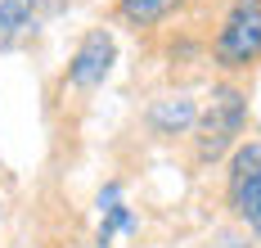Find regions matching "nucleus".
Instances as JSON below:
<instances>
[{"instance_id": "obj_1", "label": "nucleus", "mask_w": 261, "mask_h": 248, "mask_svg": "<svg viewBox=\"0 0 261 248\" xmlns=\"http://www.w3.org/2000/svg\"><path fill=\"white\" fill-rule=\"evenodd\" d=\"M248 131V90L239 82H216L207 100L198 104V122H194V163L212 167L230 158Z\"/></svg>"}, {"instance_id": "obj_2", "label": "nucleus", "mask_w": 261, "mask_h": 248, "mask_svg": "<svg viewBox=\"0 0 261 248\" xmlns=\"http://www.w3.org/2000/svg\"><path fill=\"white\" fill-rule=\"evenodd\" d=\"M212 63L225 77H243L261 63V0H230L212 36Z\"/></svg>"}, {"instance_id": "obj_3", "label": "nucleus", "mask_w": 261, "mask_h": 248, "mask_svg": "<svg viewBox=\"0 0 261 248\" xmlns=\"http://www.w3.org/2000/svg\"><path fill=\"white\" fill-rule=\"evenodd\" d=\"M225 203L261 239V136H248L225 167Z\"/></svg>"}, {"instance_id": "obj_4", "label": "nucleus", "mask_w": 261, "mask_h": 248, "mask_svg": "<svg viewBox=\"0 0 261 248\" xmlns=\"http://www.w3.org/2000/svg\"><path fill=\"white\" fill-rule=\"evenodd\" d=\"M113 63H117V41H113V32L108 28H90L77 41L72 59H68L63 86H68V90H95V86L108 82Z\"/></svg>"}, {"instance_id": "obj_5", "label": "nucleus", "mask_w": 261, "mask_h": 248, "mask_svg": "<svg viewBox=\"0 0 261 248\" xmlns=\"http://www.w3.org/2000/svg\"><path fill=\"white\" fill-rule=\"evenodd\" d=\"M194 122H198V104L189 95H162V100H153V109H149V131L162 136V140L194 136Z\"/></svg>"}, {"instance_id": "obj_6", "label": "nucleus", "mask_w": 261, "mask_h": 248, "mask_svg": "<svg viewBox=\"0 0 261 248\" xmlns=\"http://www.w3.org/2000/svg\"><path fill=\"white\" fill-rule=\"evenodd\" d=\"M135 230V212L126 208V199H122V185L117 181H108L104 190H99V248L113 244V235H130Z\"/></svg>"}, {"instance_id": "obj_7", "label": "nucleus", "mask_w": 261, "mask_h": 248, "mask_svg": "<svg viewBox=\"0 0 261 248\" xmlns=\"http://www.w3.org/2000/svg\"><path fill=\"white\" fill-rule=\"evenodd\" d=\"M36 5H41V0H0V50L18 45L27 32H32Z\"/></svg>"}, {"instance_id": "obj_8", "label": "nucleus", "mask_w": 261, "mask_h": 248, "mask_svg": "<svg viewBox=\"0 0 261 248\" xmlns=\"http://www.w3.org/2000/svg\"><path fill=\"white\" fill-rule=\"evenodd\" d=\"M180 5L185 0H117V18H122L126 28L144 32V28H158L162 18H171Z\"/></svg>"}, {"instance_id": "obj_9", "label": "nucleus", "mask_w": 261, "mask_h": 248, "mask_svg": "<svg viewBox=\"0 0 261 248\" xmlns=\"http://www.w3.org/2000/svg\"><path fill=\"white\" fill-rule=\"evenodd\" d=\"M0 221H5V208H0Z\"/></svg>"}]
</instances>
